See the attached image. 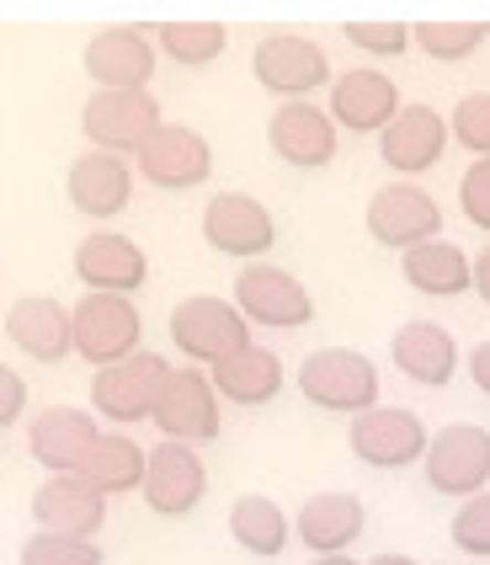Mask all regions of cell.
<instances>
[{
    "mask_svg": "<svg viewBox=\"0 0 490 565\" xmlns=\"http://www.w3.org/2000/svg\"><path fill=\"white\" fill-rule=\"evenodd\" d=\"M459 214L490 235V160H469V171L459 177Z\"/></svg>",
    "mask_w": 490,
    "mask_h": 565,
    "instance_id": "obj_36",
    "label": "cell"
},
{
    "mask_svg": "<svg viewBox=\"0 0 490 565\" xmlns=\"http://www.w3.org/2000/svg\"><path fill=\"white\" fill-rule=\"evenodd\" d=\"M400 86L384 75V70H373V64H358V70H341L337 81H331V92H326V113H331V124L341 134H384V128L400 118Z\"/></svg>",
    "mask_w": 490,
    "mask_h": 565,
    "instance_id": "obj_16",
    "label": "cell"
},
{
    "mask_svg": "<svg viewBox=\"0 0 490 565\" xmlns=\"http://www.w3.org/2000/svg\"><path fill=\"white\" fill-rule=\"evenodd\" d=\"M32 523H38V534L96 544L102 523H107V502L96 497L92 486H81L75 475H49V480L32 491Z\"/></svg>",
    "mask_w": 490,
    "mask_h": 565,
    "instance_id": "obj_23",
    "label": "cell"
},
{
    "mask_svg": "<svg viewBox=\"0 0 490 565\" xmlns=\"http://www.w3.org/2000/svg\"><path fill=\"white\" fill-rule=\"evenodd\" d=\"M475 294H480V305H490V246L475 252Z\"/></svg>",
    "mask_w": 490,
    "mask_h": 565,
    "instance_id": "obj_39",
    "label": "cell"
},
{
    "mask_svg": "<svg viewBox=\"0 0 490 565\" xmlns=\"http://www.w3.org/2000/svg\"><path fill=\"white\" fill-rule=\"evenodd\" d=\"M155 427H160V443H187V448H203V443L219 438V422H224V401H219L209 369H171L160 401H155Z\"/></svg>",
    "mask_w": 490,
    "mask_h": 565,
    "instance_id": "obj_7",
    "label": "cell"
},
{
    "mask_svg": "<svg viewBox=\"0 0 490 565\" xmlns=\"http://www.w3.org/2000/svg\"><path fill=\"white\" fill-rule=\"evenodd\" d=\"M486 28H490V22H486Z\"/></svg>",
    "mask_w": 490,
    "mask_h": 565,
    "instance_id": "obj_42",
    "label": "cell"
},
{
    "mask_svg": "<svg viewBox=\"0 0 490 565\" xmlns=\"http://www.w3.org/2000/svg\"><path fill=\"white\" fill-rule=\"evenodd\" d=\"M448 118L432 102H405L400 118L379 134V160L400 171V182H416L422 171H432L437 160L448 156Z\"/></svg>",
    "mask_w": 490,
    "mask_h": 565,
    "instance_id": "obj_19",
    "label": "cell"
},
{
    "mask_svg": "<svg viewBox=\"0 0 490 565\" xmlns=\"http://www.w3.org/2000/svg\"><path fill=\"white\" fill-rule=\"evenodd\" d=\"M363 224L384 252L405 256L443 235V203H437L422 182H400L395 177V182H384V188L368 198Z\"/></svg>",
    "mask_w": 490,
    "mask_h": 565,
    "instance_id": "obj_5",
    "label": "cell"
},
{
    "mask_svg": "<svg viewBox=\"0 0 490 565\" xmlns=\"http://www.w3.org/2000/svg\"><path fill=\"white\" fill-rule=\"evenodd\" d=\"M411 38H416V49L437 64H464L475 60L480 49H486L490 28L486 22H411Z\"/></svg>",
    "mask_w": 490,
    "mask_h": 565,
    "instance_id": "obj_31",
    "label": "cell"
},
{
    "mask_svg": "<svg viewBox=\"0 0 490 565\" xmlns=\"http://www.w3.org/2000/svg\"><path fill=\"white\" fill-rule=\"evenodd\" d=\"M203 241H209V252L235 256L251 267L277 246V214L251 192H214L203 203Z\"/></svg>",
    "mask_w": 490,
    "mask_h": 565,
    "instance_id": "obj_12",
    "label": "cell"
},
{
    "mask_svg": "<svg viewBox=\"0 0 490 565\" xmlns=\"http://www.w3.org/2000/svg\"><path fill=\"white\" fill-rule=\"evenodd\" d=\"M427 443L432 427L405 406H373L352 416V427H347V448L368 470H411L427 459Z\"/></svg>",
    "mask_w": 490,
    "mask_h": 565,
    "instance_id": "obj_10",
    "label": "cell"
},
{
    "mask_svg": "<svg viewBox=\"0 0 490 565\" xmlns=\"http://www.w3.org/2000/svg\"><path fill=\"white\" fill-rule=\"evenodd\" d=\"M64 192H70V209L81 220H96L107 230V220H118L122 209H128V198H134V160L86 150V156H75V166H70Z\"/></svg>",
    "mask_w": 490,
    "mask_h": 565,
    "instance_id": "obj_21",
    "label": "cell"
},
{
    "mask_svg": "<svg viewBox=\"0 0 490 565\" xmlns=\"http://www.w3.org/2000/svg\"><path fill=\"white\" fill-rule=\"evenodd\" d=\"M251 75L267 96H277V107L283 102H315V92H331V81H337L331 54L305 32H267L251 49Z\"/></svg>",
    "mask_w": 490,
    "mask_h": 565,
    "instance_id": "obj_3",
    "label": "cell"
},
{
    "mask_svg": "<svg viewBox=\"0 0 490 565\" xmlns=\"http://www.w3.org/2000/svg\"><path fill=\"white\" fill-rule=\"evenodd\" d=\"M171 379V363L160 352H134L128 363H113V369H96L92 374V416L107 422V427H134L155 416V401Z\"/></svg>",
    "mask_w": 490,
    "mask_h": 565,
    "instance_id": "obj_8",
    "label": "cell"
},
{
    "mask_svg": "<svg viewBox=\"0 0 490 565\" xmlns=\"http://www.w3.org/2000/svg\"><path fill=\"white\" fill-rule=\"evenodd\" d=\"M75 278L86 282V294H118L134 299L145 282H150V256L134 235L122 230H92L81 246H75Z\"/></svg>",
    "mask_w": 490,
    "mask_h": 565,
    "instance_id": "obj_18",
    "label": "cell"
},
{
    "mask_svg": "<svg viewBox=\"0 0 490 565\" xmlns=\"http://www.w3.org/2000/svg\"><path fill=\"white\" fill-rule=\"evenodd\" d=\"M309 565H358V561H352V555H315Z\"/></svg>",
    "mask_w": 490,
    "mask_h": 565,
    "instance_id": "obj_41",
    "label": "cell"
},
{
    "mask_svg": "<svg viewBox=\"0 0 490 565\" xmlns=\"http://www.w3.org/2000/svg\"><path fill=\"white\" fill-rule=\"evenodd\" d=\"M6 342L17 347L22 358L43 363V369L75 358V331H70L64 299H54V294H22V299H11V310H6Z\"/></svg>",
    "mask_w": 490,
    "mask_h": 565,
    "instance_id": "obj_20",
    "label": "cell"
},
{
    "mask_svg": "<svg viewBox=\"0 0 490 565\" xmlns=\"http://www.w3.org/2000/svg\"><path fill=\"white\" fill-rule=\"evenodd\" d=\"M81 64L96 92H150L160 49H155L150 28H102L92 32Z\"/></svg>",
    "mask_w": 490,
    "mask_h": 565,
    "instance_id": "obj_15",
    "label": "cell"
},
{
    "mask_svg": "<svg viewBox=\"0 0 490 565\" xmlns=\"http://www.w3.org/2000/svg\"><path fill=\"white\" fill-rule=\"evenodd\" d=\"M422 475H427V486L437 497H454V502H469V497L490 491V427L454 422V427L432 433Z\"/></svg>",
    "mask_w": 490,
    "mask_h": 565,
    "instance_id": "obj_6",
    "label": "cell"
},
{
    "mask_svg": "<svg viewBox=\"0 0 490 565\" xmlns=\"http://www.w3.org/2000/svg\"><path fill=\"white\" fill-rule=\"evenodd\" d=\"M235 310L267 331H305L315 320V294L277 262H251L235 273Z\"/></svg>",
    "mask_w": 490,
    "mask_h": 565,
    "instance_id": "obj_11",
    "label": "cell"
},
{
    "mask_svg": "<svg viewBox=\"0 0 490 565\" xmlns=\"http://www.w3.org/2000/svg\"><path fill=\"white\" fill-rule=\"evenodd\" d=\"M70 331H75V358H86L92 369H113L145 352V315L118 294H81L70 305Z\"/></svg>",
    "mask_w": 490,
    "mask_h": 565,
    "instance_id": "obj_4",
    "label": "cell"
},
{
    "mask_svg": "<svg viewBox=\"0 0 490 565\" xmlns=\"http://www.w3.org/2000/svg\"><path fill=\"white\" fill-rule=\"evenodd\" d=\"M341 128L320 102H283L267 118V150H273L288 171H326L337 160Z\"/></svg>",
    "mask_w": 490,
    "mask_h": 565,
    "instance_id": "obj_17",
    "label": "cell"
},
{
    "mask_svg": "<svg viewBox=\"0 0 490 565\" xmlns=\"http://www.w3.org/2000/svg\"><path fill=\"white\" fill-rule=\"evenodd\" d=\"M448 134H454V145L469 150L475 160H490V92L459 96L454 113H448Z\"/></svg>",
    "mask_w": 490,
    "mask_h": 565,
    "instance_id": "obj_32",
    "label": "cell"
},
{
    "mask_svg": "<svg viewBox=\"0 0 490 565\" xmlns=\"http://www.w3.org/2000/svg\"><path fill=\"white\" fill-rule=\"evenodd\" d=\"M341 38L363 49L368 60H400L405 49H416L411 22H341Z\"/></svg>",
    "mask_w": 490,
    "mask_h": 565,
    "instance_id": "obj_33",
    "label": "cell"
},
{
    "mask_svg": "<svg viewBox=\"0 0 490 565\" xmlns=\"http://www.w3.org/2000/svg\"><path fill=\"white\" fill-rule=\"evenodd\" d=\"M224 43H230V28H224V22H160V28H155V49L171 64H182V70L214 64L219 54H224Z\"/></svg>",
    "mask_w": 490,
    "mask_h": 565,
    "instance_id": "obj_30",
    "label": "cell"
},
{
    "mask_svg": "<svg viewBox=\"0 0 490 565\" xmlns=\"http://www.w3.org/2000/svg\"><path fill=\"white\" fill-rule=\"evenodd\" d=\"M139 497L150 507L155 518H192L203 497H209V465L198 448L187 443H155L150 448V465H145V486Z\"/></svg>",
    "mask_w": 490,
    "mask_h": 565,
    "instance_id": "obj_14",
    "label": "cell"
},
{
    "mask_svg": "<svg viewBox=\"0 0 490 565\" xmlns=\"http://www.w3.org/2000/svg\"><path fill=\"white\" fill-rule=\"evenodd\" d=\"M464 369H469V384L480 390L490 401V342H480V347H469V358H464Z\"/></svg>",
    "mask_w": 490,
    "mask_h": 565,
    "instance_id": "obj_38",
    "label": "cell"
},
{
    "mask_svg": "<svg viewBox=\"0 0 490 565\" xmlns=\"http://www.w3.org/2000/svg\"><path fill=\"white\" fill-rule=\"evenodd\" d=\"M145 465H150V454L128 438V433H102V438L92 443V454L81 459L75 480L92 486L102 502H113V497H128V491L145 486Z\"/></svg>",
    "mask_w": 490,
    "mask_h": 565,
    "instance_id": "obj_28",
    "label": "cell"
},
{
    "mask_svg": "<svg viewBox=\"0 0 490 565\" xmlns=\"http://www.w3.org/2000/svg\"><path fill=\"white\" fill-rule=\"evenodd\" d=\"M390 358H395V369L411 384H422V390H443V384H454L459 374V337L448 331V326H437V320H405L395 337H390Z\"/></svg>",
    "mask_w": 490,
    "mask_h": 565,
    "instance_id": "obj_24",
    "label": "cell"
},
{
    "mask_svg": "<svg viewBox=\"0 0 490 565\" xmlns=\"http://www.w3.org/2000/svg\"><path fill=\"white\" fill-rule=\"evenodd\" d=\"M22 565H102V550L86 539H60V534H32L22 544Z\"/></svg>",
    "mask_w": 490,
    "mask_h": 565,
    "instance_id": "obj_35",
    "label": "cell"
},
{
    "mask_svg": "<svg viewBox=\"0 0 490 565\" xmlns=\"http://www.w3.org/2000/svg\"><path fill=\"white\" fill-rule=\"evenodd\" d=\"M22 411H28V379L11 363H0V427H17Z\"/></svg>",
    "mask_w": 490,
    "mask_h": 565,
    "instance_id": "obj_37",
    "label": "cell"
},
{
    "mask_svg": "<svg viewBox=\"0 0 490 565\" xmlns=\"http://www.w3.org/2000/svg\"><path fill=\"white\" fill-rule=\"evenodd\" d=\"M134 177H145L160 192H192L214 177V145L192 124H160L150 145L134 156Z\"/></svg>",
    "mask_w": 490,
    "mask_h": 565,
    "instance_id": "obj_13",
    "label": "cell"
},
{
    "mask_svg": "<svg viewBox=\"0 0 490 565\" xmlns=\"http://www.w3.org/2000/svg\"><path fill=\"white\" fill-rule=\"evenodd\" d=\"M368 565H422L416 555H400V550H390V555H373Z\"/></svg>",
    "mask_w": 490,
    "mask_h": 565,
    "instance_id": "obj_40",
    "label": "cell"
},
{
    "mask_svg": "<svg viewBox=\"0 0 490 565\" xmlns=\"http://www.w3.org/2000/svg\"><path fill=\"white\" fill-rule=\"evenodd\" d=\"M166 337L192 369H219L224 358L256 347L251 320L235 310V299H219V294H187L182 305L166 315Z\"/></svg>",
    "mask_w": 490,
    "mask_h": 565,
    "instance_id": "obj_2",
    "label": "cell"
},
{
    "mask_svg": "<svg viewBox=\"0 0 490 565\" xmlns=\"http://www.w3.org/2000/svg\"><path fill=\"white\" fill-rule=\"evenodd\" d=\"M368 529V507L352 491H315L299 512H294V539L309 555H347Z\"/></svg>",
    "mask_w": 490,
    "mask_h": 565,
    "instance_id": "obj_25",
    "label": "cell"
},
{
    "mask_svg": "<svg viewBox=\"0 0 490 565\" xmlns=\"http://www.w3.org/2000/svg\"><path fill=\"white\" fill-rule=\"evenodd\" d=\"M96 438H102V422L86 406H43L28 427V454L49 475H75Z\"/></svg>",
    "mask_w": 490,
    "mask_h": 565,
    "instance_id": "obj_22",
    "label": "cell"
},
{
    "mask_svg": "<svg viewBox=\"0 0 490 565\" xmlns=\"http://www.w3.org/2000/svg\"><path fill=\"white\" fill-rule=\"evenodd\" d=\"M209 379H214L219 401L224 406H241V411L273 406L277 395L288 390V369H283V358H277L273 347H245L235 358H224L219 369H209Z\"/></svg>",
    "mask_w": 490,
    "mask_h": 565,
    "instance_id": "obj_26",
    "label": "cell"
},
{
    "mask_svg": "<svg viewBox=\"0 0 490 565\" xmlns=\"http://www.w3.org/2000/svg\"><path fill=\"white\" fill-rule=\"evenodd\" d=\"M400 273L427 299H464V294H475V256L464 252V246H454L448 235L405 252L400 256Z\"/></svg>",
    "mask_w": 490,
    "mask_h": 565,
    "instance_id": "obj_27",
    "label": "cell"
},
{
    "mask_svg": "<svg viewBox=\"0 0 490 565\" xmlns=\"http://www.w3.org/2000/svg\"><path fill=\"white\" fill-rule=\"evenodd\" d=\"M160 124L166 118H160L155 92H92L86 107H81V134L92 139V150L122 160L139 156Z\"/></svg>",
    "mask_w": 490,
    "mask_h": 565,
    "instance_id": "obj_9",
    "label": "cell"
},
{
    "mask_svg": "<svg viewBox=\"0 0 490 565\" xmlns=\"http://www.w3.org/2000/svg\"><path fill=\"white\" fill-rule=\"evenodd\" d=\"M448 539H454V550H464V555H480V561H490V491H480V497L459 502L454 523H448Z\"/></svg>",
    "mask_w": 490,
    "mask_h": 565,
    "instance_id": "obj_34",
    "label": "cell"
},
{
    "mask_svg": "<svg viewBox=\"0 0 490 565\" xmlns=\"http://www.w3.org/2000/svg\"><path fill=\"white\" fill-rule=\"evenodd\" d=\"M230 539L241 544L245 555H256V561H277V555L288 550V539H294V518H288L273 497L245 491V497H235V507H230Z\"/></svg>",
    "mask_w": 490,
    "mask_h": 565,
    "instance_id": "obj_29",
    "label": "cell"
},
{
    "mask_svg": "<svg viewBox=\"0 0 490 565\" xmlns=\"http://www.w3.org/2000/svg\"><path fill=\"white\" fill-rule=\"evenodd\" d=\"M294 384H299V395L309 406L326 411V416H363V411L384 406L379 401V390H384L379 363L358 347H315L299 363Z\"/></svg>",
    "mask_w": 490,
    "mask_h": 565,
    "instance_id": "obj_1",
    "label": "cell"
}]
</instances>
